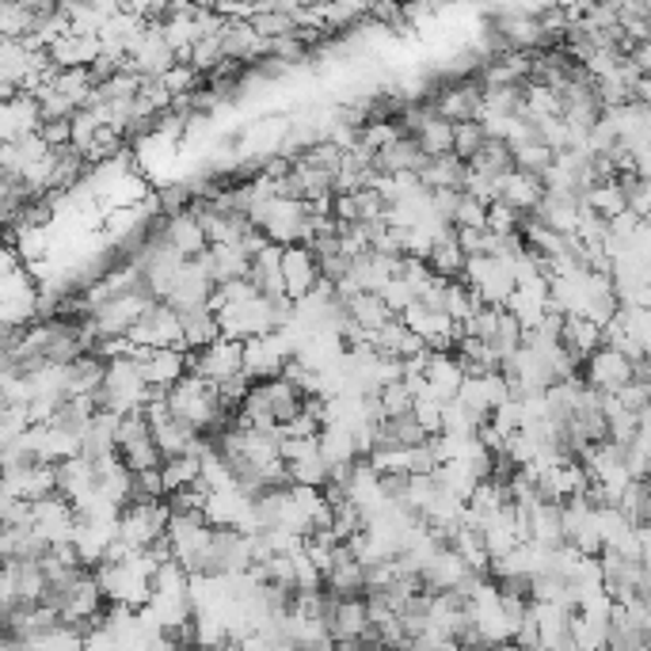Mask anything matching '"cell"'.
Wrapping results in <instances>:
<instances>
[{
    "instance_id": "20",
    "label": "cell",
    "mask_w": 651,
    "mask_h": 651,
    "mask_svg": "<svg viewBox=\"0 0 651 651\" xmlns=\"http://www.w3.org/2000/svg\"><path fill=\"white\" fill-rule=\"evenodd\" d=\"M438 309L446 312L449 320H454L457 328L465 324V320L472 317V312L480 309V301L472 297V289L461 283V278H446V286H442V301H438Z\"/></svg>"
},
{
    "instance_id": "24",
    "label": "cell",
    "mask_w": 651,
    "mask_h": 651,
    "mask_svg": "<svg viewBox=\"0 0 651 651\" xmlns=\"http://www.w3.org/2000/svg\"><path fill=\"white\" fill-rule=\"evenodd\" d=\"M594 529H598L602 549H614V545L632 529V522L625 518L617 506H594Z\"/></svg>"
},
{
    "instance_id": "30",
    "label": "cell",
    "mask_w": 651,
    "mask_h": 651,
    "mask_svg": "<svg viewBox=\"0 0 651 651\" xmlns=\"http://www.w3.org/2000/svg\"><path fill=\"white\" fill-rule=\"evenodd\" d=\"M518 225H522V217L514 214V210H506L503 203H492V206H488L484 229L492 232V237H514V232H518Z\"/></svg>"
},
{
    "instance_id": "9",
    "label": "cell",
    "mask_w": 651,
    "mask_h": 651,
    "mask_svg": "<svg viewBox=\"0 0 651 651\" xmlns=\"http://www.w3.org/2000/svg\"><path fill=\"white\" fill-rule=\"evenodd\" d=\"M324 621H328V637H332V644H358V640L369 632V614H366V602L362 598H332Z\"/></svg>"
},
{
    "instance_id": "26",
    "label": "cell",
    "mask_w": 651,
    "mask_h": 651,
    "mask_svg": "<svg viewBox=\"0 0 651 651\" xmlns=\"http://www.w3.org/2000/svg\"><path fill=\"white\" fill-rule=\"evenodd\" d=\"M377 404H381V415L385 420H400V415L412 412V397H408L404 385H385V389H377Z\"/></svg>"
},
{
    "instance_id": "15",
    "label": "cell",
    "mask_w": 651,
    "mask_h": 651,
    "mask_svg": "<svg viewBox=\"0 0 651 651\" xmlns=\"http://www.w3.org/2000/svg\"><path fill=\"white\" fill-rule=\"evenodd\" d=\"M420 168H423V157L408 134H400V138L385 145L381 152H374V172H381V175H397V172L420 175Z\"/></svg>"
},
{
    "instance_id": "5",
    "label": "cell",
    "mask_w": 651,
    "mask_h": 651,
    "mask_svg": "<svg viewBox=\"0 0 651 651\" xmlns=\"http://www.w3.org/2000/svg\"><path fill=\"white\" fill-rule=\"evenodd\" d=\"M149 232L164 248H172L180 260H195V255L206 252V237H203V229H198V221H195V214H191V210L157 217V221L149 225Z\"/></svg>"
},
{
    "instance_id": "4",
    "label": "cell",
    "mask_w": 651,
    "mask_h": 651,
    "mask_svg": "<svg viewBox=\"0 0 651 651\" xmlns=\"http://www.w3.org/2000/svg\"><path fill=\"white\" fill-rule=\"evenodd\" d=\"M579 381L591 392H598V397H614L617 389H625V385L632 381V362L609 347H598L591 358H583Z\"/></svg>"
},
{
    "instance_id": "3",
    "label": "cell",
    "mask_w": 651,
    "mask_h": 651,
    "mask_svg": "<svg viewBox=\"0 0 651 651\" xmlns=\"http://www.w3.org/2000/svg\"><path fill=\"white\" fill-rule=\"evenodd\" d=\"M149 309H152V297L145 294V289H134V294L107 297L100 309L88 312V320H92V328H95V335H100V340H111V335L130 332V328L138 324V320Z\"/></svg>"
},
{
    "instance_id": "22",
    "label": "cell",
    "mask_w": 651,
    "mask_h": 651,
    "mask_svg": "<svg viewBox=\"0 0 651 651\" xmlns=\"http://www.w3.org/2000/svg\"><path fill=\"white\" fill-rule=\"evenodd\" d=\"M465 164H469V172H480V175H488V180H500L503 172H511V149H506L503 141H484Z\"/></svg>"
},
{
    "instance_id": "23",
    "label": "cell",
    "mask_w": 651,
    "mask_h": 651,
    "mask_svg": "<svg viewBox=\"0 0 651 651\" xmlns=\"http://www.w3.org/2000/svg\"><path fill=\"white\" fill-rule=\"evenodd\" d=\"M187 583H191V575L183 572L175 560H164V564L152 572V598H187Z\"/></svg>"
},
{
    "instance_id": "27",
    "label": "cell",
    "mask_w": 651,
    "mask_h": 651,
    "mask_svg": "<svg viewBox=\"0 0 651 651\" xmlns=\"http://www.w3.org/2000/svg\"><path fill=\"white\" fill-rule=\"evenodd\" d=\"M412 415L415 423H420V431L427 434V438H434V434H442V404L434 397H420V400H412Z\"/></svg>"
},
{
    "instance_id": "10",
    "label": "cell",
    "mask_w": 651,
    "mask_h": 651,
    "mask_svg": "<svg viewBox=\"0 0 651 651\" xmlns=\"http://www.w3.org/2000/svg\"><path fill=\"white\" fill-rule=\"evenodd\" d=\"M210 294H214V283L206 278V271L198 267L195 260H187V263H183V271H180V278L172 283V289H168L164 305H168V309H175V312L203 309V305L210 301Z\"/></svg>"
},
{
    "instance_id": "13",
    "label": "cell",
    "mask_w": 651,
    "mask_h": 651,
    "mask_svg": "<svg viewBox=\"0 0 651 651\" xmlns=\"http://www.w3.org/2000/svg\"><path fill=\"white\" fill-rule=\"evenodd\" d=\"M461 377H465V369H461V362L454 358V351H449V355H431L427 369H423V381H427V389L434 392L438 404H446V400L457 397Z\"/></svg>"
},
{
    "instance_id": "29",
    "label": "cell",
    "mask_w": 651,
    "mask_h": 651,
    "mask_svg": "<svg viewBox=\"0 0 651 651\" xmlns=\"http://www.w3.org/2000/svg\"><path fill=\"white\" fill-rule=\"evenodd\" d=\"M377 297H381V305L389 309V317H400L408 305H415V297H412V289L404 286V278H389V283L377 289Z\"/></svg>"
},
{
    "instance_id": "8",
    "label": "cell",
    "mask_w": 651,
    "mask_h": 651,
    "mask_svg": "<svg viewBox=\"0 0 651 651\" xmlns=\"http://www.w3.org/2000/svg\"><path fill=\"white\" fill-rule=\"evenodd\" d=\"M431 111L442 118V123L457 126V123H477L480 115V84L469 77H461L457 84L442 88L438 95L431 100Z\"/></svg>"
},
{
    "instance_id": "16",
    "label": "cell",
    "mask_w": 651,
    "mask_h": 651,
    "mask_svg": "<svg viewBox=\"0 0 651 651\" xmlns=\"http://www.w3.org/2000/svg\"><path fill=\"white\" fill-rule=\"evenodd\" d=\"M180 332H183V351H203V347H210L214 340H221L214 312L206 309V305L203 309L180 312Z\"/></svg>"
},
{
    "instance_id": "32",
    "label": "cell",
    "mask_w": 651,
    "mask_h": 651,
    "mask_svg": "<svg viewBox=\"0 0 651 651\" xmlns=\"http://www.w3.org/2000/svg\"><path fill=\"white\" fill-rule=\"evenodd\" d=\"M442 651H469V648H465V644H457V640H449V644L442 648Z\"/></svg>"
},
{
    "instance_id": "14",
    "label": "cell",
    "mask_w": 651,
    "mask_h": 651,
    "mask_svg": "<svg viewBox=\"0 0 651 651\" xmlns=\"http://www.w3.org/2000/svg\"><path fill=\"white\" fill-rule=\"evenodd\" d=\"M560 347H564L568 355L583 366V358H591L594 351L602 347V328L591 324V320H583V317H564V328H560Z\"/></svg>"
},
{
    "instance_id": "1",
    "label": "cell",
    "mask_w": 651,
    "mask_h": 651,
    "mask_svg": "<svg viewBox=\"0 0 651 651\" xmlns=\"http://www.w3.org/2000/svg\"><path fill=\"white\" fill-rule=\"evenodd\" d=\"M168 415L180 423H187L195 434H206V438H214V434L225 431V423H229V415L217 408V389L214 385H206L203 377L187 374L180 377V381L168 389Z\"/></svg>"
},
{
    "instance_id": "6",
    "label": "cell",
    "mask_w": 651,
    "mask_h": 651,
    "mask_svg": "<svg viewBox=\"0 0 651 651\" xmlns=\"http://www.w3.org/2000/svg\"><path fill=\"white\" fill-rule=\"evenodd\" d=\"M187 374L203 377L206 385H221L240 374V343L237 340H214L203 351H187Z\"/></svg>"
},
{
    "instance_id": "11",
    "label": "cell",
    "mask_w": 651,
    "mask_h": 651,
    "mask_svg": "<svg viewBox=\"0 0 651 651\" xmlns=\"http://www.w3.org/2000/svg\"><path fill=\"white\" fill-rule=\"evenodd\" d=\"M541 180H534V175H526V172H503L500 175V203L506 206V210H514L518 217H529L537 210V203H541Z\"/></svg>"
},
{
    "instance_id": "7",
    "label": "cell",
    "mask_w": 651,
    "mask_h": 651,
    "mask_svg": "<svg viewBox=\"0 0 651 651\" xmlns=\"http://www.w3.org/2000/svg\"><path fill=\"white\" fill-rule=\"evenodd\" d=\"M278 278H283V289L289 301H301L309 297L320 283L317 271V255L309 252L305 244H286L283 248V263H278Z\"/></svg>"
},
{
    "instance_id": "28",
    "label": "cell",
    "mask_w": 651,
    "mask_h": 651,
    "mask_svg": "<svg viewBox=\"0 0 651 651\" xmlns=\"http://www.w3.org/2000/svg\"><path fill=\"white\" fill-rule=\"evenodd\" d=\"M484 141L488 138H484V130H480V123H457L454 126V157L457 160H469Z\"/></svg>"
},
{
    "instance_id": "2",
    "label": "cell",
    "mask_w": 651,
    "mask_h": 651,
    "mask_svg": "<svg viewBox=\"0 0 651 651\" xmlns=\"http://www.w3.org/2000/svg\"><path fill=\"white\" fill-rule=\"evenodd\" d=\"M168 511L164 500H130L118 514V526H115V541L123 545L126 552H145L152 545L164 541V529H168Z\"/></svg>"
},
{
    "instance_id": "21",
    "label": "cell",
    "mask_w": 651,
    "mask_h": 651,
    "mask_svg": "<svg viewBox=\"0 0 651 651\" xmlns=\"http://www.w3.org/2000/svg\"><path fill=\"white\" fill-rule=\"evenodd\" d=\"M160 484H164V500L180 488L198 484V457L183 454V457H164L160 461Z\"/></svg>"
},
{
    "instance_id": "17",
    "label": "cell",
    "mask_w": 651,
    "mask_h": 651,
    "mask_svg": "<svg viewBox=\"0 0 651 651\" xmlns=\"http://www.w3.org/2000/svg\"><path fill=\"white\" fill-rule=\"evenodd\" d=\"M461 180H465V160H457L454 152L449 157L423 160L420 168V183L427 191H461Z\"/></svg>"
},
{
    "instance_id": "18",
    "label": "cell",
    "mask_w": 651,
    "mask_h": 651,
    "mask_svg": "<svg viewBox=\"0 0 651 651\" xmlns=\"http://www.w3.org/2000/svg\"><path fill=\"white\" fill-rule=\"evenodd\" d=\"M415 149H420L423 160H434V157H449L454 152V126L442 123L438 115H431L427 123L420 126V130L412 134Z\"/></svg>"
},
{
    "instance_id": "25",
    "label": "cell",
    "mask_w": 651,
    "mask_h": 651,
    "mask_svg": "<svg viewBox=\"0 0 651 651\" xmlns=\"http://www.w3.org/2000/svg\"><path fill=\"white\" fill-rule=\"evenodd\" d=\"M400 134H404V130L397 126V118H369V123L358 130L355 145H358V149H366L369 157H374V152H381L389 141H397Z\"/></svg>"
},
{
    "instance_id": "19",
    "label": "cell",
    "mask_w": 651,
    "mask_h": 651,
    "mask_svg": "<svg viewBox=\"0 0 651 651\" xmlns=\"http://www.w3.org/2000/svg\"><path fill=\"white\" fill-rule=\"evenodd\" d=\"M343 317L355 320L362 332H377V328H385L392 320L377 294H355L351 301H343Z\"/></svg>"
},
{
    "instance_id": "12",
    "label": "cell",
    "mask_w": 651,
    "mask_h": 651,
    "mask_svg": "<svg viewBox=\"0 0 651 651\" xmlns=\"http://www.w3.org/2000/svg\"><path fill=\"white\" fill-rule=\"evenodd\" d=\"M141 377L149 389L168 392L180 377H187V351H152L141 362Z\"/></svg>"
},
{
    "instance_id": "31",
    "label": "cell",
    "mask_w": 651,
    "mask_h": 651,
    "mask_svg": "<svg viewBox=\"0 0 651 651\" xmlns=\"http://www.w3.org/2000/svg\"><path fill=\"white\" fill-rule=\"evenodd\" d=\"M606 651H648V644H609Z\"/></svg>"
},
{
    "instance_id": "33",
    "label": "cell",
    "mask_w": 651,
    "mask_h": 651,
    "mask_svg": "<svg viewBox=\"0 0 651 651\" xmlns=\"http://www.w3.org/2000/svg\"><path fill=\"white\" fill-rule=\"evenodd\" d=\"M195 651H229V644H217V648H195Z\"/></svg>"
}]
</instances>
